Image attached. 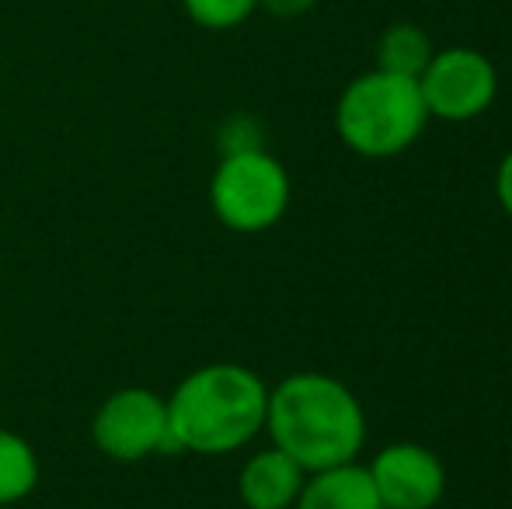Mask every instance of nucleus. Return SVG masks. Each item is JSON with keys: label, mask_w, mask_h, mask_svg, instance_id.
Here are the masks:
<instances>
[{"label": "nucleus", "mask_w": 512, "mask_h": 509, "mask_svg": "<svg viewBox=\"0 0 512 509\" xmlns=\"http://www.w3.org/2000/svg\"><path fill=\"white\" fill-rule=\"evenodd\" d=\"M366 471L384 509H436L446 496L443 461L422 443H387Z\"/></svg>", "instance_id": "nucleus-7"}, {"label": "nucleus", "mask_w": 512, "mask_h": 509, "mask_svg": "<svg viewBox=\"0 0 512 509\" xmlns=\"http://www.w3.org/2000/svg\"><path fill=\"white\" fill-rule=\"evenodd\" d=\"M269 384L241 363H206L185 374L168 398L175 454L223 457L265 433Z\"/></svg>", "instance_id": "nucleus-2"}, {"label": "nucleus", "mask_w": 512, "mask_h": 509, "mask_svg": "<svg viewBox=\"0 0 512 509\" xmlns=\"http://www.w3.org/2000/svg\"><path fill=\"white\" fill-rule=\"evenodd\" d=\"M290 171L265 147L223 154L209 178V206L234 234H262L290 210Z\"/></svg>", "instance_id": "nucleus-4"}, {"label": "nucleus", "mask_w": 512, "mask_h": 509, "mask_svg": "<svg viewBox=\"0 0 512 509\" xmlns=\"http://www.w3.org/2000/svg\"><path fill=\"white\" fill-rule=\"evenodd\" d=\"M432 39L422 32L418 25H408V21H398L391 25L377 42V67L387 70V74H401V77H415L429 67L432 60Z\"/></svg>", "instance_id": "nucleus-11"}, {"label": "nucleus", "mask_w": 512, "mask_h": 509, "mask_svg": "<svg viewBox=\"0 0 512 509\" xmlns=\"http://www.w3.org/2000/svg\"><path fill=\"white\" fill-rule=\"evenodd\" d=\"M182 11L206 32H230L258 11V0H182Z\"/></svg>", "instance_id": "nucleus-12"}, {"label": "nucleus", "mask_w": 512, "mask_h": 509, "mask_svg": "<svg viewBox=\"0 0 512 509\" xmlns=\"http://www.w3.org/2000/svg\"><path fill=\"white\" fill-rule=\"evenodd\" d=\"M495 196H499V206L512 217V150L499 161V171H495Z\"/></svg>", "instance_id": "nucleus-14"}, {"label": "nucleus", "mask_w": 512, "mask_h": 509, "mask_svg": "<svg viewBox=\"0 0 512 509\" xmlns=\"http://www.w3.org/2000/svg\"><path fill=\"white\" fill-rule=\"evenodd\" d=\"M317 0H258L262 11H269L272 18H300L314 7Z\"/></svg>", "instance_id": "nucleus-15"}, {"label": "nucleus", "mask_w": 512, "mask_h": 509, "mask_svg": "<svg viewBox=\"0 0 512 509\" xmlns=\"http://www.w3.org/2000/svg\"><path fill=\"white\" fill-rule=\"evenodd\" d=\"M307 482V471L283 454L279 447H265L251 454L237 471V496L248 509H293L300 489Z\"/></svg>", "instance_id": "nucleus-8"}, {"label": "nucleus", "mask_w": 512, "mask_h": 509, "mask_svg": "<svg viewBox=\"0 0 512 509\" xmlns=\"http://www.w3.org/2000/svg\"><path fill=\"white\" fill-rule=\"evenodd\" d=\"M91 440L115 464H140L147 457L175 454L168 426V398L150 387H119L98 405Z\"/></svg>", "instance_id": "nucleus-5"}, {"label": "nucleus", "mask_w": 512, "mask_h": 509, "mask_svg": "<svg viewBox=\"0 0 512 509\" xmlns=\"http://www.w3.org/2000/svg\"><path fill=\"white\" fill-rule=\"evenodd\" d=\"M418 91L439 123H471L492 109L499 95V70L485 53L471 46L436 49L429 67L418 74Z\"/></svg>", "instance_id": "nucleus-6"}, {"label": "nucleus", "mask_w": 512, "mask_h": 509, "mask_svg": "<svg viewBox=\"0 0 512 509\" xmlns=\"http://www.w3.org/2000/svg\"><path fill=\"white\" fill-rule=\"evenodd\" d=\"M39 485V454L14 429L0 426V509L28 499Z\"/></svg>", "instance_id": "nucleus-10"}, {"label": "nucleus", "mask_w": 512, "mask_h": 509, "mask_svg": "<svg viewBox=\"0 0 512 509\" xmlns=\"http://www.w3.org/2000/svg\"><path fill=\"white\" fill-rule=\"evenodd\" d=\"M265 433L272 447L290 454L310 475L363 454L366 412L345 381L321 370H300L269 387Z\"/></svg>", "instance_id": "nucleus-1"}, {"label": "nucleus", "mask_w": 512, "mask_h": 509, "mask_svg": "<svg viewBox=\"0 0 512 509\" xmlns=\"http://www.w3.org/2000/svg\"><path fill=\"white\" fill-rule=\"evenodd\" d=\"M262 147V133L251 119H230L223 126V154H234V150H255Z\"/></svg>", "instance_id": "nucleus-13"}, {"label": "nucleus", "mask_w": 512, "mask_h": 509, "mask_svg": "<svg viewBox=\"0 0 512 509\" xmlns=\"http://www.w3.org/2000/svg\"><path fill=\"white\" fill-rule=\"evenodd\" d=\"M293 509H384L370 482L366 464H335V468L310 471Z\"/></svg>", "instance_id": "nucleus-9"}, {"label": "nucleus", "mask_w": 512, "mask_h": 509, "mask_svg": "<svg viewBox=\"0 0 512 509\" xmlns=\"http://www.w3.org/2000/svg\"><path fill=\"white\" fill-rule=\"evenodd\" d=\"M429 126L415 77L387 74L373 67L345 84L335 105V133L352 154L387 161L418 143Z\"/></svg>", "instance_id": "nucleus-3"}]
</instances>
